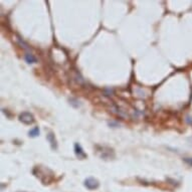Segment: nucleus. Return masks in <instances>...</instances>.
I'll list each match as a JSON object with an SVG mask.
<instances>
[{
    "instance_id": "obj_6",
    "label": "nucleus",
    "mask_w": 192,
    "mask_h": 192,
    "mask_svg": "<svg viewBox=\"0 0 192 192\" xmlns=\"http://www.w3.org/2000/svg\"><path fill=\"white\" fill-rule=\"evenodd\" d=\"M38 135H39L38 127H34L33 129H31V130L29 131V133H28V136H29V137H31V138H35V137H37Z\"/></svg>"
},
{
    "instance_id": "obj_7",
    "label": "nucleus",
    "mask_w": 192,
    "mask_h": 192,
    "mask_svg": "<svg viewBox=\"0 0 192 192\" xmlns=\"http://www.w3.org/2000/svg\"><path fill=\"white\" fill-rule=\"evenodd\" d=\"M189 159H190V158H185V159H184V161H185V162H187L189 165H192V160H189Z\"/></svg>"
},
{
    "instance_id": "obj_2",
    "label": "nucleus",
    "mask_w": 192,
    "mask_h": 192,
    "mask_svg": "<svg viewBox=\"0 0 192 192\" xmlns=\"http://www.w3.org/2000/svg\"><path fill=\"white\" fill-rule=\"evenodd\" d=\"M85 186L87 187L89 190H95L100 186V183L96 178L94 177H89L85 180Z\"/></svg>"
},
{
    "instance_id": "obj_1",
    "label": "nucleus",
    "mask_w": 192,
    "mask_h": 192,
    "mask_svg": "<svg viewBox=\"0 0 192 192\" xmlns=\"http://www.w3.org/2000/svg\"><path fill=\"white\" fill-rule=\"evenodd\" d=\"M19 121L25 124V125H31V124L34 123V117L29 112H22L19 115Z\"/></svg>"
},
{
    "instance_id": "obj_5",
    "label": "nucleus",
    "mask_w": 192,
    "mask_h": 192,
    "mask_svg": "<svg viewBox=\"0 0 192 192\" xmlns=\"http://www.w3.org/2000/svg\"><path fill=\"white\" fill-rule=\"evenodd\" d=\"M24 59H25V60H26L27 64H35V62H37L36 57H35L34 55H33V54H25V55H24Z\"/></svg>"
},
{
    "instance_id": "obj_4",
    "label": "nucleus",
    "mask_w": 192,
    "mask_h": 192,
    "mask_svg": "<svg viewBox=\"0 0 192 192\" xmlns=\"http://www.w3.org/2000/svg\"><path fill=\"white\" fill-rule=\"evenodd\" d=\"M46 139L49 142L51 148L54 149V150H57V139H55V137H54V134L52 132H49L46 135Z\"/></svg>"
},
{
    "instance_id": "obj_3",
    "label": "nucleus",
    "mask_w": 192,
    "mask_h": 192,
    "mask_svg": "<svg viewBox=\"0 0 192 192\" xmlns=\"http://www.w3.org/2000/svg\"><path fill=\"white\" fill-rule=\"evenodd\" d=\"M75 155H77V157L79 159H85V158H87V154L84 152L82 146H80L79 143L75 144Z\"/></svg>"
},
{
    "instance_id": "obj_8",
    "label": "nucleus",
    "mask_w": 192,
    "mask_h": 192,
    "mask_svg": "<svg viewBox=\"0 0 192 192\" xmlns=\"http://www.w3.org/2000/svg\"><path fill=\"white\" fill-rule=\"evenodd\" d=\"M19 192H22V191H19Z\"/></svg>"
}]
</instances>
